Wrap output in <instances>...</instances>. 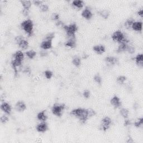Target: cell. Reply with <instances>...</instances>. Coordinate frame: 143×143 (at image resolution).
I'll return each instance as SVG.
<instances>
[{"label": "cell", "instance_id": "obj_33", "mask_svg": "<svg viewBox=\"0 0 143 143\" xmlns=\"http://www.w3.org/2000/svg\"><path fill=\"white\" fill-rule=\"evenodd\" d=\"M143 118H139L138 120V121H136L135 122L134 124V125L136 128H140L141 126H143Z\"/></svg>", "mask_w": 143, "mask_h": 143}, {"label": "cell", "instance_id": "obj_11", "mask_svg": "<svg viewBox=\"0 0 143 143\" xmlns=\"http://www.w3.org/2000/svg\"><path fill=\"white\" fill-rule=\"evenodd\" d=\"M131 28L134 31L141 32L143 29V23L142 21H136L132 24Z\"/></svg>", "mask_w": 143, "mask_h": 143}, {"label": "cell", "instance_id": "obj_40", "mask_svg": "<svg viewBox=\"0 0 143 143\" xmlns=\"http://www.w3.org/2000/svg\"><path fill=\"white\" fill-rule=\"evenodd\" d=\"M52 20H58L59 19V15L57 13H53L52 16Z\"/></svg>", "mask_w": 143, "mask_h": 143}, {"label": "cell", "instance_id": "obj_7", "mask_svg": "<svg viewBox=\"0 0 143 143\" xmlns=\"http://www.w3.org/2000/svg\"><path fill=\"white\" fill-rule=\"evenodd\" d=\"M15 109L17 111V112H24L26 109V105L25 103L22 101H20L16 102L15 106Z\"/></svg>", "mask_w": 143, "mask_h": 143}, {"label": "cell", "instance_id": "obj_18", "mask_svg": "<svg viewBox=\"0 0 143 143\" xmlns=\"http://www.w3.org/2000/svg\"><path fill=\"white\" fill-rule=\"evenodd\" d=\"M19 45V47L23 50L27 49L28 47H29V43L27 40L25 39H23L21 41H20L19 43L17 44Z\"/></svg>", "mask_w": 143, "mask_h": 143}, {"label": "cell", "instance_id": "obj_35", "mask_svg": "<svg viewBox=\"0 0 143 143\" xmlns=\"http://www.w3.org/2000/svg\"><path fill=\"white\" fill-rule=\"evenodd\" d=\"M54 38V33H50L49 34H48V35H47V37H46V38H45V40L52 41V40Z\"/></svg>", "mask_w": 143, "mask_h": 143}, {"label": "cell", "instance_id": "obj_41", "mask_svg": "<svg viewBox=\"0 0 143 143\" xmlns=\"http://www.w3.org/2000/svg\"><path fill=\"white\" fill-rule=\"evenodd\" d=\"M24 39V38L22 37V36H17V37H16L15 38V41H16V43L17 44H18L19 43V42L20 41H21L22 40Z\"/></svg>", "mask_w": 143, "mask_h": 143}, {"label": "cell", "instance_id": "obj_16", "mask_svg": "<svg viewBox=\"0 0 143 143\" xmlns=\"http://www.w3.org/2000/svg\"><path fill=\"white\" fill-rule=\"evenodd\" d=\"M37 118L38 120L41 121L45 122L48 118V116L45 114V111H41L39 113H38L37 115Z\"/></svg>", "mask_w": 143, "mask_h": 143}, {"label": "cell", "instance_id": "obj_43", "mask_svg": "<svg viewBox=\"0 0 143 143\" xmlns=\"http://www.w3.org/2000/svg\"><path fill=\"white\" fill-rule=\"evenodd\" d=\"M56 25L58 26H60V27H61V26L64 27L63 22L61 21H58L57 23H56Z\"/></svg>", "mask_w": 143, "mask_h": 143}, {"label": "cell", "instance_id": "obj_8", "mask_svg": "<svg viewBox=\"0 0 143 143\" xmlns=\"http://www.w3.org/2000/svg\"><path fill=\"white\" fill-rule=\"evenodd\" d=\"M110 103L115 108H117L121 106V102L117 96H115L110 100Z\"/></svg>", "mask_w": 143, "mask_h": 143}, {"label": "cell", "instance_id": "obj_2", "mask_svg": "<svg viewBox=\"0 0 143 143\" xmlns=\"http://www.w3.org/2000/svg\"><path fill=\"white\" fill-rule=\"evenodd\" d=\"M21 27L29 37H31L33 33L34 24L32 20L27 19L21 24Z\"/></svg>", "mask_w": 143, "mask_h": 143}, {"label": "cell", "instance_id": "obj_20", "mask_svg": "<svg viewBox=\"0 0 143 143\" xmlns=\"http://www.w3.org/2000/svg\"><path fill=\"white\" fill-rule=\"evenodd\" d=\"M128 45H127L126 43H121L120 44L118 45L117 49L116 50V52L118 53H122V52H125L127 50V48H128Z\"/></svg>", "mask_w": 143, "mask_h": 143}, {"label": "cell", "instance_id": "obj_3", "mask_svg": "<svg viewBox=\"0 0 143 143\" xmlns=\"http://www.w3.org/2000/svg\"><path fill=\"white\" fill-rule=\"evenodd\" d=\"M111 38L114 41L117 42V43L119 44H127L129 42V40L126 39L125 36L124 35V34L121 31H120V30H117V31H115L112 34Z\"/></svg>", "mask_w": 143, "mask_h": 143}, {"label": "cell", "instance_id": "obj_12", "mask_svg": "<svg viewBox=\"0 0 143 143\" xmlns=\"http://www.w3.org/2000/svg\"><path fill=\"white\" fill-rule=\"evenodd\" d=\"M52 47V41L45 40L40 44V48L44 50L49 49Z\"/></svg>", "mask_w": 143, "mask_h": 143}, {"label": "cell", "instance_id": "obj_5", "mask_svg": "<svg viewBox=\"0 0 143 143\" xmlns=\"http://www.w3.org/2000/svg\"><path fill=\"white\" fill-rule=\"evenodd\" d=\"M65 108V106L64 104H55L52 107V113L56 116L61 117Z\"/></svg>", "mask_w": 143, "mask_h": 143}, {"label": "cell", "instance_id": "obj_36", "mask_svg": "<svg viewBox=\"0 0 143 143\" xmlns=\"http://www.w3.org/2000/svg\"><path fill=\"white\" fill-rule=\"evenodd\" d=\"M88 110V117H91L92 116H94L96 115L95 111L92 109H87Z\"/></svg>", "mask_w": 143, "mask_h": 143}, {"label": "cell", "instance_id": "obj_27", "mask_svg": "<svg viewBox=\"0 0 143 143\" xmlns=\"http://www.w3.org/2000/svg\"><path fill=\"white\" fill-rule=\"evenodd\" d=\"M98 13H99L100 15L104 19H108L110 16V13L108 12V11H107V10H102V11H101Z\"/></svg>", "mask_w": 143, "mask_h": 143}, {"label": "cell", "instance_id": "obj_26", "mask_svg": "<svg viewBox=\"0 0 143 143\" xmlns=\"http://www.w3.org/2000/svg\"><path fill=\"white\" fill-rule=\"evenodd\" d=\"M72 63H73L74 65L77 67H79L81 64V60H80V58L78 57H74L72 60Z\"/></svg>", "mask_w": 143, "mask_h": 143}, {"label": "cell", "instance_id": "obj_38", "mask_svg": "<svg viewBox=\"0 0 143 143\" xmlns=\"http://www.w3.org/2000/svg\"><path fill=\"white\" fill-rule=\"evenodd\" d=\"M126 51H128L130 54H134L135 52V49L133 47H131V46H128Z\"/></svg>", "mask_w": 143, "mask_h": 143}, {"label": "cell", "instance_id": "obj_24", "mask_svg": "<svg viewBox=\"0 0 143 143\" xmlns=\"http://www.w3.org/2000/svg\"><path fill=\"white\" fill-rule=\"evenodd\" d=\"M21 3L24 7V9L29 10L31 6V2L30 1H21Z\"/></svg>", "mask_w": 143, "mask_h": 143}, {"label": "cell", "instance_id": "obj_30", "mask_svg": "<svg viewBox=\"0 0 143 143\" xmlns=\"http://www.w3.org/2000/svg\"><path fill=\"white\" fill-rule=\"evenodd\" d=\"M94 80L97 83L101 85L102 83V78L100 76L99 74H96L95 76H94Z\"/></svg>", "mask_w": 143, "mask_h": 143}, {"label": "cell", "instance_id": "obj_28", "mask_svg": "<svg viewBox=\"0 0 143 143\" xmlns=\"http://www.w3.org/2000/svg\"><path fill=\"white\" fill-rule=\"evenodd\" d=\"M26 55L27 57L29 58V59H34L36 55H37V53L34 50H29V51H27L26 53Z\"/></svg>", "mask_w": 143, "mask_h": 143}, {"label": "cell", "instance_id": "obj_6", "mask_svg": "<svg viewBox=\"0 0 143 143\" xmlns=\"http://www.w3.org/2000/svg\"><path fill=\"white\" fill-rule=\"evenodd\" d=\"M112 124V120L109 117H104L101 120L100 125V129L106 131L110 128L111 125Z\"/></svg>", "mask_w": 143, "mask_h": 143}, {"label": "cell", "instance_id": "obj_47", "mask_svg": "<svg viewBox=\"0 0 143 143\" xmlns=\"http://www.w3.org/2000/svg\"><path fill=\"white\" fill-rule=\"evenodd\" d=\"M127 143H133L134 141L132 140V139L131 138V137H129V138L128 139V140L126 141Z\"/></svg>", "mask_w": 143, "mask_h": 143}, {"label": "cell", "instance_id": "obj_23", "mask_svg": "<svg viewBox=\"0 0 143 143\" xmlns=\"http://www.w3.org/2000/svg\"><path fill=\"white\" fill-rule=\"evenodd\" d=\"M21 64H22V62H20L19 61V60H17L16 59H13V61L11 62L12 66H13V69L15 70V73H17V69H16L17 67H19V66L21 65Z\"/></svg>", "mask_w": 143, "mask_h": 143}, {"label": "cell", "instance_id": "obj_17", "mask_svg": "<svg viewBox=\"0 0 143 143\" xmlns=\"http://www.w3.org/2000/svg\"><path fill=\"white\" fill-rule=\"evenodd\" d=\"M13 57L16 60H19L20 62H23L24 58V54L21 51H17L14 54Z\"/></svg>", "mask_w": 143, "mask_h": 143}, {"label": "cell", "instance_id": "obj_14", "mask_svg": "<svg viewBox=\"0 0 143 143\" xmlns=\"http://www.w3.org/2000/svg\"><path fill=\"white\" fill-rule=\"evenodd\" d=\"M82 17H83L84 19L90 20L91 19L93 16V14H92V12L91 11V10L88 9H84L82 13Z\"/></svg>", "mask_w": 143, "mask_h": 143}, {"label": "cell", "instance_id": "obj_32", "mask_svg": "<svg viewBox=\"0 0 143 143\" xmlns=\"http://www.w3.org/2000/svg\"><path fill=\"white\" fill-rule=\"evenodd\" d=\"M44 75H45V77L47 78V79H49L52 77H53V73L51 70H47L44 72Z\"/></svg>", "mask_w": 143, "mask_h": 143}, {"label": "cell", "instance_id": "obj_9", "mask_svg": "<svg viewBox=\"0 0 143 143\" xmlns=\"http://www.w3.org/2000/svg\"><path fill=\"white\" fill-rule=\"evenodd\" d=\"M37 131L39 132H45L48 130V124L45 122H43L39 124L36 127Z\"/></svg>", "mask_w": 143, "mask_h": 143}, {"label": "cell", "instance_id": "obj_19", "mask_svg": "<svg viewBox=\"0 0 143 143\" xmlns=\"http://www.w3.org/2000/svg\"><path fill=\"white\" fill-rule=\"evenodd\" d=\"M135 62L137 65L139 67H143V55L142 54H138L135 57Z\"/></svg>", "mask_w": 143, "mask_h": 143}, {"label": "cell", "instance_id": "obj_21", "mask_svg": "<svg viewBox=\"0 0 143 143\" xmlns=\"http://www.w3.org/2000/svg\"><path fill=\"white\" fill-rule=\"evenodd\" d=\"M72 5L78 9H82L83 7L84 3L83 1L81 0H74L72 2Z\"/></svg>", "mask_w": 143, "mask_h": 143}, {"label": "cell", "instance_id": "obj_4", "mask_svg": "<svg viewBox=\"0 0 143 143\" xmlns=\"http://www.w3.org/2000/svg\"><path fill=\"white\" fill-rule=\"evenodd\" d=\"M63 27L68 37H69L70 39L75 38L76 33L78 30V26L76 24H72L69 25H64Z\"/></svg>", "mask_w": 143, "mask_h": 143}, {"label": "cell", "instance_id": "obj_31", "mask_svg": "<svg viewBox=\"0 0 143 143\" xmlns=\"http://www.w3.org/2000/svg\"><path fill=\"white\" fill-rule=\"evenodd\" d=\"M126 80V77H125L124 76H118L117 78V82L118 84H123L125 81Z\"/></svg>", "mask_w": 143, "mask_h": 143}, {"label": "cell", "instance_id": "obj_10", "mask_svg": "<svg viewBox=\"0 0 143 143\" xmlns=\"http://www.w3.org/2000/svg\"><path fill=\"white\" fill-rule=\"evenodd\" d=\"M1 109L3 111L8 115H10L12 111L11 106L7 102H3L1 105Z\"/></svg>", "mask_w": 143, "mask_h": 143}, {"label": "cell", "instance_id": "obj_1", "mask_svg": "<svg viewBox=\"0 0 143 143\" xmlns=\"http://www.w3.org/2000/svg\"><path fill=\"white\" fill-rule=\"evenodd\" d=\"M70 115L78 118L82 123H85L88 119V110L82 108H77L72 110Z\"/></svg>", "mask_w": 143, "mask_h": 143}, {"label": "cell", "instance_id": "obj_22", "mask_svg": "<svg viewBox=\"0 0 143 143\" xmlns=\"http://www.w3.org/2000/svg\"><path fill=\"white\" fill-rule=\"evenodd\" d=\"M64 45L66 47L74 48L76 47V43L74 39H70L69 40H68L67 42H65V43L64 44Z\"/></svg>", "mask_w": 143, "mask_h": 143}, {"label": "cell", "instance_id": "obj_46", "mask_svg": "<svg viewBox=\"0 0 143 143\" xmlns=\"http://www.w3.org/2000/svg\"><path fill=\"white\" fill-rule=\"evenodd\" d=\"M47 53H46L45 52H41L40 53V55L41 56V57H45V56L47 55Z\"/></svg>", "mask_w": 143, "mask_h": 143}, {"label": "cell", "instance_id": "obj_48", "mask_svg": "<svg viewBox=\"0 0 143 143\" xmlns=\"http://www.w3.org/2000/svg\"><path fill=\"white\" fill-rule=\"evenodd\" d=\"M138 14L139 16H140L141 17H143V10H140V11H139L138 12Z\"/></svg>", "mask_w": 143, "mask_h": 143}, {"label": "cell", "instance_id": "obj_25", "mask_svg": "<svg viewBox=\"0 0 143 143\" xmlns=\"http://www.w3.org/2000/svg\"><path fill=\"white\" fill-rule=\"evenodd\" d=\"M120 113L122 117L125 118H128L129 117V111L127 108H121L120 110Z\"/></svg>", "mask_w": 143, "mask_h": 143}, {"label": "cell", "instance_id": "obj_39", "mask_svg": "<svg viewBox=\"0 0 143 143\" xmlns=\"http://www.w3.org/2000/svg\"><path fill=\"white\" fill-rule=\"evenodd\" d=\"M83 97L84 98L88 99V98H89L90 97V92L88 90L84 91V92L83 93Z\"/></svg>", "mask_w": 143, "mask_h": 143}, {"label": "cell", "instance_id": "obj_13", "mask_svg": "<svg viewBox=\"0 0 143 143\" xmlns=\"http://www.w3.org/2000/svg\"><path fill=\"white\" fill-rule=\"evenodd\" d=\"M93 50L98 54H102L105 52L106 48L102 45H97L93 47Z\"/></svg>", "mask_w": 143, "mask_h": 143}, {"label": "cell", "instance_id": "obj_29", "mask_svg": "<svg viewBox=\"0 0 143 143\" xmlns=\"http://www.w3.org/2000/svg\"><path fill=\"white\" fill-rule=\"evenodd\" d=\"M134 23V20L132 19H128L127 21L125 23V26L127 29H130V27H131L132 24Z\"/></svg>", "mask_w": 143, "mask_h": 143}, {"label": "cell", "instance_id": "obj_45", "mask_svg": "<svg viewBox=\"0 0 143 143\" xmlns=\"http://www.w3.org/2000/svg\"><path fill=\"white\" fill-rule=\"evenodd\" d=\"M130 124V120H128L127 118H125V121H124V126H129Z\"/></svg>", "mask_w": 143, "mask_h": 143}, {"label": "cell", "instance_id": "obj_37", "mask_svg": "<svg viewBox=\"0 0 143 143\" xmlns=\"http://www.w3.org/2000/svg\"><path fill=\"white\" fill-rule=\"evenodd\" d=\"M40 9L41 10V11L43 12H47L48 10H49V7L47 5H42L40 6Z\"/></svg>", "mask_w": 143, "mask_h": 143}, {"label": "cell", "instance_id": "obj_44", "mask_svg": "<svg viewBox=\"0 0 143 143\" xmlns=\"http://www.w3.org/2000/svg\"><path fill=\"white\" fill-rule=\"evenodd\" d=\"M34 3L35 5H37V6H40L42 5V1H34Z\"/></svg>", "mask_w": 143, "mask_h": 143}, {"label": "cell", "instance_id": "obj_42", "mask_svg": "<svg viewBox=\"0 0 143 143\" xmlns=\"http://www.w3.org/2000/svg\"><path fill=\"white\" fill-rule=\"evenodd\" d=\"M29 10H25V9H24L23 11V14L25 16H27L28 15H29Z\"/></svg>", "mask_w": 143, "mask_h": 143}, {"label": "cell", "instance_id": "obj_34", "mask_svg": "<svg viewBox=\"0 0 143 143\" xmlns=\"http://www.w3.org/2000/svg\"><path fill=\"white\" fill-rule=\"evenodd\" d=\"M9 117L6 115H3L1 117V123H2V124H6V122L9 121Z\"/></svg>", "mask_w": 143, "mask_h": 143}, {"label": "cell", "instance_id": "obj_15", "mask_svg": "<svg viewBox=\"0 0 143 143\" xmlns=\"http://www.w3.org/2000/svg\"><path fill=\"white\" fill-rule=\"evenodd\" d=\"M105 61L107 63H108L112 65H114V64H118V60L117 58L115 57H107L105 58Z\"/></svg>", "mask_w": 143, "mask_h": 143}]
</instances>
